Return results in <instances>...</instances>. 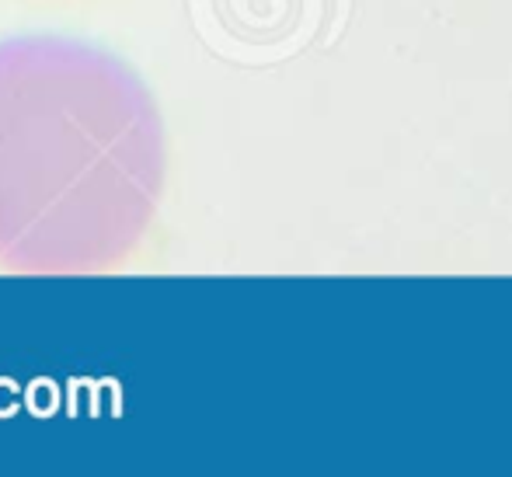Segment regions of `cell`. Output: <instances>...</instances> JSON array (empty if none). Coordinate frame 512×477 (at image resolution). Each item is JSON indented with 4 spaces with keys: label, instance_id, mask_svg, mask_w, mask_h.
<instances>
[{
    "label": "cell",
    "instance_id": "obj_1",
    "mask_svg": "<svg viewBox=\"0 0 512 477\" xmlns=\"http://www.w3.org/2000/svg\"><path fill=\"white\" fill-rule=\"evenodd\" d=\"M164 171L161 112L126 63L53 35L0 42V269H122L154 227Z\"/></svg>",
    "mask_w": 512,
    "mask_h": 477
}]
</instances>
